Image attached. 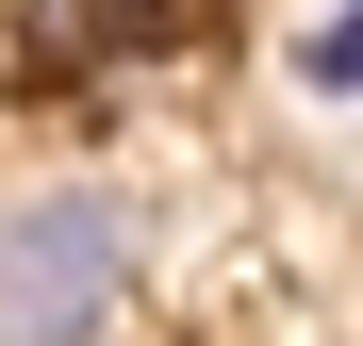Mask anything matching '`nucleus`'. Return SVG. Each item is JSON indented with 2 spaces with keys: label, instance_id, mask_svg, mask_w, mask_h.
Instances as JSON below:
<instances>
[{
  "label": "nucleus",
  "instance_id": "1",
  "mask_svg": "<svg viewBox=\"0 0 363 346\" xmlns=\"http://www.w3.org/2000/svg\"><path fill=\"white\" fill-rule=\"evenodd\" d=\"M133 280H149L133 198L67 182V198H17L0 214V346H99L116 313H133Z\"/></svg>",
  "mask_w": 363,
  "mask_h": 346
},
{
  "label": "nucleus",
  "instance_id": "2",
  "mask_svg": "<svg viewBox=\"0 0 363 346\" xmlns=\"http://www.w3.org/2000/svg\"><path fill=\"white\" fill-rule=\"evenodd\" d=\"M297 83H314V99H363V0H330V17L297 33Z\"/></svg>",
  "mask_w": 363,
  "mask_h": 346
},
{
  "label": "nucleus",
  "instance_id": "3",
  "mask_svg": "<svg viewBox=\"0 0 363 346\" xmlns=\"http://www.w3.org/2000/svg\"><path fill=\"white\" fill-rule=\"evenodd\" d=\"M99 0H0V33H83Z\"/></svg>",
  "mask_w": 363,
  "mask_h": 346
}]
</instances>
